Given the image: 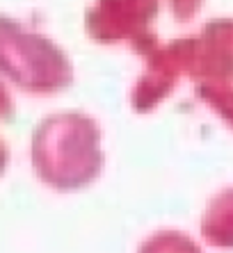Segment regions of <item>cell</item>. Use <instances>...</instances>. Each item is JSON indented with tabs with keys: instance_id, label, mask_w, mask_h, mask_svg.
Listing matches in <instances>:
<instances>
[{
	"instance_id": "obj_1",
	"label": "cell",
	"mask_w": 233,
	"mask_h": 253,
	"mask_svg": "<svg viewBox=\"0 0 233 253\" xmlns=\"http://www.w3.org/2000/svg\"><path fill=\"white\" fill-rule=\"evenodd\" d=\"M0 71L28 91H53L69 83L64 55L46 37L0 14Z\"/></svg>"
},
{
	"instance_id": "obj_2",
	"label": "cell",
	"mask_w": 233,
	"mask_h": 253,
	"mask_svg": "<svg viewBox=\"0 0 233 253\" xmlns=\"http://www.w3.org/2000/svg\"><path fill=\"white\" fill-rule=\"evenodd\" d=\"M158 12V0H96L87 14L92 32H123L151 21Z\"/></svg>"
},
{
	"instance_id": "obj_3",
	"label": "cell",
	"mask_w": 233,
	"mask_h": 253,
	"mask_svg": "<svg viewBox=\"0 0 233 253\" xmlns=\"http://www.w3.org/2000/svg\"><path fill=\"white\" fill-rule=\"evenodd\" d=\"M199 2L201 0H172V7H174V12L178 16H187V14H192L197 9Z\"/></svg>"
},
{
	"instance_id": "obj_4",
	"label": "cell",
	"mask_w": 233,
	"mask_h": 253,
	"mask_svg": "<svg viewBox=\"0 0 233 253\" xmlns=\"http://www.w3.org/2000/svg\"><path fill=\"white\" fill-rule=\"evenodd\" d=\"M12 117V100L7 96L5 87L0 84V119H9Z\"/></svg>"
},
{
	"instance_id": "obj_5",
	"label": "cell",
	"mask_w": 233,
	"mask_h": 253,
	"mask_svg": "<svg viewBox=\"0 0 233 253\" xmlns=\"http://www.w3.org/2000/svg\"><path fill=\"white\" fill-rule=\"evenodd\" d=\"M5 162H7V148L2 144V139H0V171L5 169Z\"/></svg>"
}]
</instances>
